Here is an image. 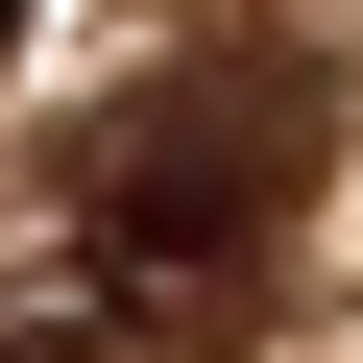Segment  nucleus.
<instances>
[{
    "instance_id": "f257e3e1",
    "label": "nucleus",
    "mask_w": 363,
    "mask_h": 363,
    "mask_svg": "<svg viewBox=\"0 0 363 363\" xmlns=\"http://www.w3.org/2000/svg\"><path fill=\"white\" fill-rule=\"evenodd\" d=\"M291 194H315V73H169V97H121L97 121V194H73V291H145V363H194L218 315H242V267L291 242Z\"/></svg>"
}]
</instances>
